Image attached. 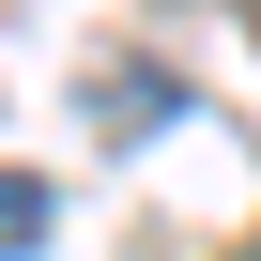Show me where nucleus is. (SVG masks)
Instances as JSON below:
<instances>
[{"instance_id":"nucleus-1","label":"nucleus","mask_w":261,"mask_h":261,"mask_svg":"<svg viewBox=\"0 0 261 261\" xmlns=\"http://www.w3.org/2000/svg\"><path fill=\"white\" fill-rule=\"evenodd\" d=\"M31 246H46V185H31V169H0V261H31Z\"/></svg>"}]
</instances>
